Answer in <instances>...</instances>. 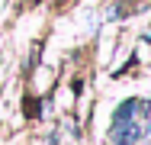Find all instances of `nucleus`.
<instances>
[{"instance_id": "1", "label": "nucleus", "mask_w": 151, "mask_h": 145, "mask_svg": "<svg viewBox=\"0 0 151 145\" xmlns=\"http://www.w3.org/2000/svg\"><path fill=\"white\" fill-rule=\"evenodd\" d=\"M109 139L116 145H132L142 139V126L135 123V119H116L113 123V132H109Z\"/></svg>"}]
</instances>
